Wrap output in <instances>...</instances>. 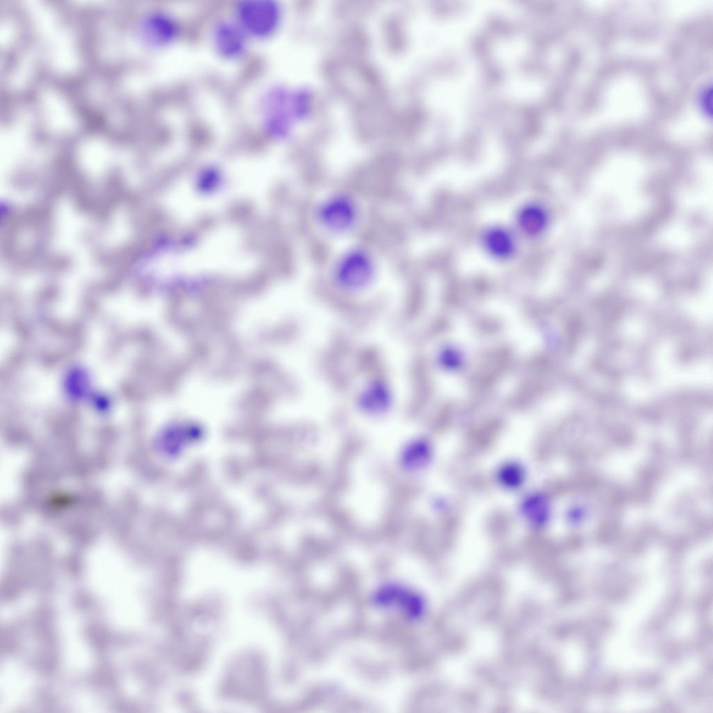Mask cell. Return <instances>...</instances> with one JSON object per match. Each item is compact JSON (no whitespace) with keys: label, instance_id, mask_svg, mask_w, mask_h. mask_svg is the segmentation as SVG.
<instances>
[{"label":"cell","instance_id":"obj_7","mask_svg":"<svg viewBox=\"0 0 713 713\" xmlns=\"http://www.w3.org/2000/svg\"><path fill=\"white\" fill-rule=\"evenodd\" d=\"M178 32L175 21L162 13H153L147 17L143 24L142 33L145 39L152 45H162L173 39Z\"/></svg>","mask_w":713,"mask_h":713},{"label":"cell","instance_id":"obj_6","mask_svg":"<svg viewBox=\"0 0 713 713\" xmlns=\"http://www.w3.org/2000/svg\"><path fill=\"white\" fill-rule=\"evenodd\" d=\"M483 244L487 252L499 260L510 258L515 253L517 242L512 233L503 226H493L483 235Z\"/></svg>","mask_w":713,"mask_h":713},{"label":"cell","instance_id":"obj_5","mask_svg":"<svg viewBox=\"0 0 713 713\" xmlns=\"http://www.w3.org/2000/svg\"><path fill=\"white\" fill-rule=\"evenodd\" d=\"M214 42L222 55L237 56L244 48L245 31L240 24L228 21L221 22L215 29Z\"/></svg>","mask_w":713,"mask_h":713},{"label":"cell","instance_id":"obj_1","mask_svg":"<svg viewBox=\"0 0 713 713\" xmlns=\"http://www.w3.org/2000/svg\"><path fill=\"white\" fill-rule=\"evenodd\" d=\"M312 102L311 94L305 89H272L262 105L267 131L275 136H285L295 123L308 115Z\"/></svg>","mask_w":713,"mask_h":713},{"label":"cell","instance_id":"obj_3","mask_svg":"<svg viewBox=\"0 0 713 713\" xmlns=\"http://www.w3.org/2000/svg\"><path fill=\"white\" fill-rule=\"evenodd\" d=\"M316 217L318 223L327 230L333 233H345L356 225L359 209L350 196L336 194L318 205Z\"/></svg>","mask_w":713,"mask_h":713},{"label":"cell","instance_id":"obj_9","mask_svg":"<svg viewBox=\"0 0 713 713\" xmlns=\"http://www.w3.org/2000/svg\"><path fill=\"white\" fill-rule=\"evenodd\" d=\"M517 221L519 227L526 235L537 236L545 230L549 217L547 210L542 205L529 203L519 210Z\"/></svg>","mask_w":713,"mask_h":713},{"label":"cell","instance_id":"obj_4","mask_svg":"<svg viewBox=\"0 0 713 713\" xmlns=\"http://www.w3.org/2000/svg\"><path fill=\"white\" fill-rule=\"evenodd\" d=\"M237 15L245 31L261 36L275 29L281 11L273 0H244L237 6Z\"/></svg>","mask_w":713,"mask_h":713},{"label":"cell","instance_id":"obj_2","mask_svg":"<svg viewBox=\"0 0 713 713\" xmlns=\"http://www.w3.org/2000/svg\"><path fill=\"white\" fill-rule=\"evenodd\" d=\"M333 270L334 281L339 288L359 289L372 280L375 263L366 249L354 248L339 257Z\"/></svg>","mask_w":713,"mask_h":713},{"label":"cell","instance_id":"obj_8","mask_svg":"<svg viewBox=\"0 0 713 713\" xmlns=\"http://www.w3.org/2000/svg\"><path fill=\"white\" fill-rule=\"evenodd\" d=\"M373 382L359 398L360 405L368 412H380L388 407L390 402L387 389L386 371L373 375Z\"/></svg>","mask_w":713,"mask_h":713},{"label":"cell","instance_id":"obj_10","mask_svg":"<svg viewBox=\"0 0 713 713\" xmlns=\"http://www.w3.org/2000/svg\"><path fill=\"white\" fill-rule=\"evenodd\" d=\"M354 363L356 370L363 375L372 376L385 369L380 352L373 347L361 349Z\"/></svg>","mask_w":713,"mask_h":713}]
</instances>
